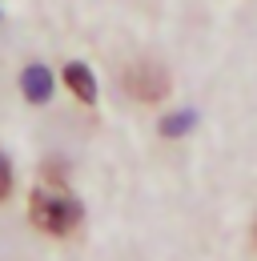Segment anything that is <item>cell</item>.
<instances>
[{
	"mask_svg": "<svg viewBox=\"0 0 257 261\" xmlns=\"http://www.w3.org/2000/svg\"><path fill=\"white\" fill-rule=\"evenodd\" d=\"M29 217L36 229H44V233H53V237H64V233H72V229L81 225V217H85V209H81V201L76 197H68L64 189L57 185H40L29 201Z\"/></svg>",
	"mask_w": 257,
	"mask_h": 261,
	"instance_id": "cell-1",
	"label": "cell"
},
{
	"mask_svg": "<svg viewBox=\"0 0 257 261\" xmlns=\"http://www.w3.org/2000/svg\"><path fill=\"white\" fill-rule=\"evenodd\" d=\"M125 89H128V97L153 105V100L169 97V72H165L157 61H137V65H128V72H125Z\"/></svg>",
	"mask_w": 257,
	"mask_h": 261,
	"instance_id": "cell-2",
	"label": "cell"
},
{
	"mask_svg": "<svg viewBox=\"0 0 257 261\" xmlns=\"http://www.w3.org/2000/svg\"><path fill=\"white\" fill-rule=\"evenodd\" d=\"M20 89H24V97L32 105H44V100L53 97V76H48V68L44 65H29L20 72Z\"/></svg>",
	"mask_w": 257,
	"mask_h": 261,
	"instance_id": "cell-3",
	"label": "cell"
},
{
	"mask_svg": "<svg viewBox=\"0 0 257 261\" xmlns=\"http://www.w3.org/2000/svg\"><path fill=\"white\" fill-rule=\"evenodd\" d=\"M64 81H68V89H72L81 100H89V105L96 100V81H93V72L85 65H68L64 68Z\"/></svg>",
	"mask_w": 257,
	"mask_h": 261,
	"instance_id": "cell-4",
	"label": "cell"
},
{
	"mask_svg": "<svg viewBox=\"0 0 257 261\" xmlns=\"http://www.w3.org/2000/svg\"><path fill=\"white\" fill-rule=\"evenodd\" d=\"M12 193V165H8V157L0 153V201Z\"/></svg>",
	"mask_w": 257,
	"mask_h": 261,
	"instance_id": "cell-5",
	"label": "cell"
},
{
	"mask_svg": "<svg viewBox=\"0 0 257 261\" xmlns=\"http://www.w3.org/2000/svg\"><path fill=\"white\" fill-rule=\"evenodd\" d=\"M193 121V113H181V117H169V121H165V133H169V137H173V133H185V125H189Z\"/></svg>",
	"mask_w": 257,
	"mask_h": 261,
	"instance_id": "cell-6",
	"label": "cell"
}]
</instances>
